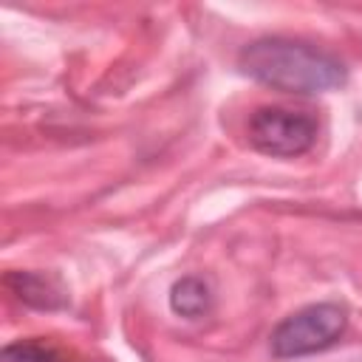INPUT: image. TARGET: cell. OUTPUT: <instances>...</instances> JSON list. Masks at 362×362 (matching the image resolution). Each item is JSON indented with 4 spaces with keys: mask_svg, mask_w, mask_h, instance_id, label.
I'll return each mask as SVG.
<instances>
[{
    "mask_svg": "<svg viewBox=\"0 0 362 362\" xmlns=\"http://www.w3.org/2000/svg\"><path fill=\"white\" fill-rule=\"evenodd\" d=\"M317 139V119L288 107H257L249 119V141L266 156L294 158Z\"/></svg>",
    "mask_w": 362,
    "mask_h": 362,
    "instance_id": "cell-3",
    "label": "cell"
},
{
    "mask_svg": "<svg viewBox=\"0 0 362 362\" xmlns=\"http://www.w3.org/2000/svg\"><path fill=\"white\" fill-rule=\"evenodd\" d=\"M238 62L252 79L288 93H322L345 82V68L337 57L286 37H263L249 42Z\"/></svg>",
    "mask_w": 362,
    "mask_h": 362,
    "instance_id": "cell-1",
    "label": "cell"
},
{
    "mask_svg": "<svg viewBox=\"0 0 362 362\" xmlns=\"http://www.w3.org/2000/svg\"><path fill=\"white\" fill-rule=\"evenodd\" d=\"M0 362H68V356L45 339H17L0 351Z\"/></svg>",
    "mask_w": 362,
    "mask_h": 362,
    "instance_id": "cell-6",
    "label": "cell"
},
{
    "mask_svg": "<svg viewBox=\"0 0 362 362\" xmlns=\"http://www.w3.org/2000/svg\"><path fill=\"white\" fill-rule=\"evenodd\" d=\"M345 322H348L345 308L334 303L305 305L288 314L272 331V354L280 359H288V356H305L314 351H325L342 337Z\"/></svg>",
    "mask_w": 362,
    "mask_h": 362,
    "instance_id": "cell-2",
    "label": "cell"
},
{
    "mask_svg": "<svg viewBox=\"0 0 362 362\" xmlns=\"http://www.w3.org/2000/svg\"><path fill=\"white\" fill-rule=\"evenodd\" d=\"M209 303H212V294L201 277H192V274L181 277L170 288V305L181 317H201L209 311Z\"/></svg>",
    "mask_w": 362,
    "mask_h": 362,
    "instance_id": "cell-5",
    "label": "cell"
},
{
    "mask_svg": "<svg viewBox=\"0 0 362 362\" xmlns=\"http://www.w3.org/2000/svg\"><path fill=\"white\" fill-rule=\"evenodd\" d=\"M6 288L20 303H25L31 308H42V311H54L68 303V294L62 291V286L54 277L40 274V272H8Z\"/></svg>",
    "mask_w": 362,
    "mask_h": 362,
    "instance_id": "cell-4",
    "label": "cell"
}]
</instances>
